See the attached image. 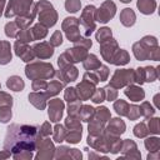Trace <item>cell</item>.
Wrapping results in <instances>:
<instances>
[{"mask_svg":"<svg viewBox=\"0 0 160 160\" xmlns=\"http://www.w3.org/2000/svg\"><path fill=\"white\" fill-rule=\"evenodd\" d=\"M38 129L30 125H11L8 128L4 148L5 150H11V152L18 151H31L36 148Z\"/></svg>","mask_w":160,"mask_h":160,"instance_id":"6da1fadb","label":"cell"},{"mask_svg":"<svg viewBox=\"0 0 160 160\" xmlns=\"http://www.w3.org/2000/svg\"><path fill=\"white\" fill-rule=\"evenodd\" d=\"M115 10H116V8H115V4L114 2H111V1L104 2L102 6H101V9H99V11L96 12L98 21H100V22H108L114 16Z\"/></svg>","mask_w":160,"mask_h":160,"instance_id":"7a4b0ae2","label":"cell"},{"mask_svg":"<svg viewBox=\"0 0 160 160\" xmlns=\"http://www.w3.org/2000/svg\"><path fill=\"white\" fill-rule=\"evenodd\" d=\"M62 109L64 104L61 100L55 99L54 101L50 102V110H49V116L51 118V121H58L61 115H62Z\"/></svg>","mask_w":160,"mask_h":160,"instance_id":"3957f363","label":"cell"},{"mask_svg":"<svg viewBox=\"0 0 160 160\" xmlns=\"http://www.w3.org/2000/svg\"><path fill=\"white\" fill-rule=\"evenodd\" d=\"M125 95L129 96L132 101H140L144 99L145 94L142 91L141 88H138V86H129L126 90H125Z\"/></svg>","mask_w":160,"mask_h":160,"instance_id":"277c9868","label":"cell"},{"mask_svg":"<svg viewBox=\"0 0 160 160\" xmlns=\"http://www.w3.org/2000/svg\"><path fill=\"white\" fill-rule=\"evenodd\" d=\"M138 8L140 9V11L142 14H151V12H154V10L156 8V2H155V0H139Z\"/></svg>","mask_w":160,"mask_h":160,"instance_id":"5b68a950","label":"cell"},{"mask_svg":"<svg viewBox=\"0 0 160 160\" xmlns=\"http://www.w3.org/2000/svg\"><path fill=\"white\" fill-rule=\"evenodd\" d=\"M34 50H35V54H36L39 58H44V59L51 56L52 52H54L52 48H49V46H48L46 44H44V42H42V44H38V45H35Z\"/></svg>","mask_w":160,"mask_h":160,"instance_id":"8992f818","label":"cell"},{"mask_svg":"<svg viewBox=\"0 0 160 160\" xmlns=\"http://www.w3.org/2000/svg\"><path fill=\"white\" fill-rule=\"evenodd\" d=\"M120 20L125 26H131L135 22V14L131 9H124L121 15H120Z\"/></svg>","mask_w":160,"mask_h":160,"instance_id":"52a82bcc","label":"cell"},{"mask_svg":"<svg viewBox=\"0 0 160 160\" xmlns=\"http://www.w3.org/2000/svg\"><path fill=\"white\" fill-rule=\"evenodd\" d=\"M8 86L14 91H21L24 88V81L19 76H11L8 80Z\"/></svg>","mask_w":160,"mask_h":160,"instance_id":"ba28073f","label":"cell"},{"mask_svg":"<svg viewBox=\"0 0 160 160\" xmlns=\"http://www.w3.org/2000/svg\"><path fill=\"white\" fill-rule=\"evenodd\" d=\"M110 38H111V31L109 28H102L96 34V39L99 42H105V41L110 40Z\"/></svg>","mask_w":160,"mask_h":160,"instance_id":"9c48e42d","label":"cell"},{"mask_svg":"<svg viewBox=\"0 0 160 160\" xmlns=\"http://www.w3.org/2000/svg\"><path fill=\"white\" fill-rule=\"evenodd\" d=\"M84 66L88 69V70H92L94 68H99L100 66V62L98 61V58L95 55H89L86 61H84Z\"/></svg>","mask_w":160,"mask_h":160,"instance_id":"30bf717a","label":"cell"},{"mask_svg":"<svg viewBox=\"0 0 160 160\" xmlns=\"http://www.w3.org/2000/svg\"><path fill=\"white\" fill-rule=\"evenodd\" d=\"M114 129H116L115 130L116 134H122L124 129H125V124L121 120H119V119H112L111 124L109 125V130H114Z\"/></svg>","mask_w":160,"mask_h":160,"instance_id":"8fae6325","label":"cell"},{"mask_svg":"<svg viewBox=\"0 0 160 160\" xmlns=\"http://www.w3.org/2000/svg\"><path fill=\"white\" fill-rule=\"evenodd\" d=\"M114 108H115L116 112L120 114V115H126L128 114V110H129V105L124 100H118L114 104Z\"/></svg>","mask_w":160,"mask_h":160,"instance_id":"7c38bea8","label":"cell"},{"mask_svg":"<svg viewBox=\"0 0 160 160\" xmlns=\"http://www.w3.org/2000/svg\"><path fill=\"white\" fill-rule=\"evenodd\" d=\"M128 61H129V56L124 50H120V52L111 60V62H114L116 65H122V64H126Z\"/></svg>","mask_w":160,"mask_h":160,"instance_id":"4fadbf2b","label":"cell"},{"mask_svg":"<svg viewBox=\"0 0 160 160\" xmlns=\"http://www.w3.org/2000/svg\"><path fill=\"white\" fill-rule=\"evenodd\" d=\"M144 75H145V81H154L158 78V71L154 68L148 66L144 69Z\"/></svg>","mask_w":160,"mask_h":160,"instance_id":"5bb4252c","label":"cell"},{"mask_svg":"<svg viewBox=\"0 0 160 160\" xmlns=\"http://www.w3.org/2000/svg\"><path fill=\"white\" fill-rule=\"evenodd\" d=\"M140 112H141V115H144L145 118H149V116L154 115L155 110H154V108H152L149 102H144V104L141 105V108H140Z\"/></svg>","mask_w":160,"mask_h":160,"instance_id":"9a60e30c","label":"cell"},{"mask_svg":"<svg viewBox=\"0 0 160 160\" xmlns=\"http://www.w3.org/2000/svg\"><path fill=\"white\" fill-rule=\"evenodd\" d=\"M65 6L69 12H76L80 9V1L79 0H68Z\"/></svg>","mask_w":160,"mask_h":160,"instance_id":"2e32d148","label":"cell"},{"mask_svg":"<svg viewBox=\"0 0 160 160\" xmlns=\"http://www.w3.org/2000/svg\"><path fill=\"white\" fill-rule=\"evenodd\" d=\"M145 146L150 150V151H158L159 148V139L158 138H150L145 141Z\"/></svg>","mask_w":160,"mask_h":160,"instance_id":"e0dca14e","label":"cell"},{"mask_svg":"<svg viewBox=\"0 0 160 160\" xmlns=\"http://www.w3.org/2000/svg\"><path fill=\"white\" fill-rule=\"evenodd\" d=\"M94 109L92 108H90V106H82V110H81V118H82V120L84 121H89L90 120V118L94 115Z\"/></svg>","mask_w":160,"mask_h":160,"instance_id":"ac0fdd59","label":"cell"},{"mask_svg":"<svg viewBox=\"0 0 160 160\" xmlns=\"http://www.w3.org/2000/svg\"><path fill=\"white\" fill-rule=\"evenodd\" d=\"M148 132H149V130H146V128H145V124H144V122L138 124V125L134 128V134H135L136 136H139V138H144Z\"/></svg>","mask_w":160,"mask_h":160,"instance_id":"d6986e66","label":"cell"},{"mask_svg":"<svg viewBox=\"0 0 160 160\" xmlns=\"http://www.w3.org/2000/svg\"><path fill=\"white\" fill-rule=\"evenodd\" d=\"M129 110H130V112H128L126 116L130 118V119H132V120L136 119V118H139V116L141 115V112H140V108H139V106L131 105V106H129Z\"/></svg>","mask_w":160,"mask_h":160,"instance_id":"ffe728a7","label":"cell"},{"mask_svg":"<svg viewBox=\"0 0 160 160\" xmlns=\"http://www.w3.org/2000/svg\"><path fill=\"white\" fill-rule=\"evenodd\" d=\"M50 42H51L52 46H58V45H60V44L62 42L61 32H60V31H55L54 35H52V38H51V40H50Z\"/></svg>","mask_w":160,"mask_h":160,"instance_id":"44dd1931","label":"cell"},{"mask_svg":"<svg viewBox=\"0 0 160 160\" xmlns=\"http://www.w3.org/2000/svg\"><path fill=\"white\" fill-rule=\"evenodd\" d=\"M76 91H75V89H72V88H70V89H66V91H65V99L69 101V102H72V101H75L76 100Z\"/></svg>","mask_w":160,"mask_h":160,"instance_id":"7402d4cb","label":"cell"},{"mask_svg":"<svg viewBox=\"0 0 160 160\" xmlns=\"http://www.w3.org/2000/svg\"><path fill=\"white\" fill-rule=\"evenodd\" d=\"M104 98H105V94H104V89H98L95 91V95L92 96V101L99 104L101 101H104Z\"/></svg>","mask_w":160,"mask_h":160,"instance_id":"603a6c76","label":"cell"},{"mask_svg":"<svg viewBox=\"0 0 160 160\" xmlns=\"http://www.w3.org/2000/svg\"><path fill=\"white\" fill-rule=\"evenodd\" d=\"M149 129H150V132H154V134L159 132V119L158 118L151 119L149 121Z\"/></svg>","mask_w":160,"mask_h":160,"instance_id":"cb8c5ba5","label":"cell"},{"mask_svg":"<svg viewBox=\"0 0 160 160\" xmlns=\"http://www.w3.org/2000/svg\"><path fill=\"white\" fill-rule=\"evenodd\" d=\"M10 118H11V111L9 110V108L0 109V121L1 122H6Z\"/></svg>","mask_w":160,"mask_h":160,"instance_id":"d4e9b609","label":"cell"},{"mask_svg":"<svg viewBox=\"0 0 160 160\" xmlns=\"http://www.w3.org/2000/svg\"><path fill=\"white\" fill-rule=\"evenodd\" d=\"M61 89V84H59V82H51L50 84V86H49V94L50 95H55V94H58L59 92V90Z\"/></svg>","mask_w":160,"mask_h":160,"instance_id":"484cf974","label":"cell"},{"mask_svg":"<svg viewBox=\"0 0 160 160\" xmlns=\"http://www.w3.org/2000/svg\"><path fill=\"white\" fill-rule=\"evenodd\" d=\"M4 4H5V0H0V15H1V10H2Z\"/></svg>","mask_w":160,"mask_h":160,"instance_id":"4316f807","label":"cell"},{"mask_svg":"<svg viewBox=\"0 0 160 160\" xmlns=\"http://www.w3.org/2000/svg\"><path fill=\"white\" fill-rule=\"evenodd\" d=\"M121 1H122V2H130L131 0H121Z\"/></svg>","mask_w":160,"mask_h":160,"instance_id":"83f0119b","label":"cell"}]
</instances>
